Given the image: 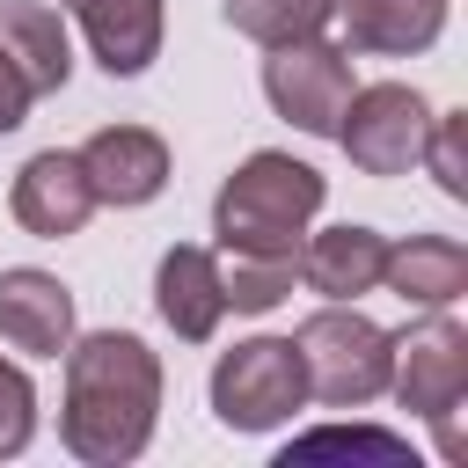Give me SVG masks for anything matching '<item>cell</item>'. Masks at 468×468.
I'll return each mask as SVG.
<instances>
[{
	"label": "cell",
	"mask_w": 468,
	"mask_h": 468,
	"mask_svg": "<svg viewBox=\"0 0 468 468\" xmlns=\"http://www.w3.org/2000/svg\"><path fill=\"white\" fill-rule=\"evenodd\" d=\"M424 132H431V110L410 80L351 88V102L336 117V139H344L351 168H366V176H410V161L424 154Z\"/></svg>",
	"instance_id": "8992f818"
},
{
	"label": "cell",
	"mask_w": 468,
	"mask_h": 468,
	"mask_svg": "<svg viewBox=\"0 0 468 468\" xmlns=\"http://www.w3.org/2000/svg\"><path fill=\"white\" fill-rule=\"evenodd\" d=\"M417 161H431V176H439V190L446 197H468V168H461V110H431V132H424V154Z\"/></svg>",
	"instance_id": "ffe728a7"
},
{
	"label": "cell",
	"mask_w": 468,
	"mask_h": 468,
	"mask_svg": "<svg viewBox=\"0 0 468 468\" xmlns=\"http://www.w3.org/2000/svg\"><path fill=\"white\" fill-rule=\"evenodd\" d=\"M0 51L22 66V80L37 95H58L66 73H73V44H66V22L37 0H0Z\"/></svg>",
	"instance_id": "2e32d148"
},
{
	"label": "cell",
	"mask_w": 468,
	"mask_h": 468,
	"mask_svg": "<svg viewBox=\"0 0 468 468\" xmlns=\"http://www.w3.org/2000/svg\"><path fill=\"white\" fill-rule=\"evenodd\" d=\"M7 205H15L22 234H37V241H66V234H80L88 212H95V190H88L80 154H66V146L29 154V161L15 168V197H7Z\"/></svg>",
	"instance_id": "ba28073f"
},
{
	"label": "cell",
	"mask_w": 468,
	"mask_h": 468,
	"mask_svg": "<svg viewBox=\"0 0 468 468\" xmlns=\"http://www.w3.org/2000/svg\"><path fill=\"white\" fill-rule=\"evenodd\" d=\"M380 256H388V241H380L373 227L344 219V227L300 234V249H292V278H307V292H322V300H358V292L380 285Z\"/></svg>",
	"instance_id": "8fae6325"
},
{
	"label": "cell",
	"mask_w": 468,
	"mask_h": 468,
	"mask_svg": "<svg viewBox=\"0 0 468 468\" xmlns=\"http://www.w3.org/2000/svg\"><path fill=\"white\" fill-rule=\"evenodd\" d=\"M329 22H344V51L410 58V51L439 44V29H446V0H336Z\"/></svg>",
	"instance_id": "7c38bea8"
},
{
	"label": "cell",
	"mask_w": 468,
	"mask_h": 468,
	"mask_svg": "<svg viewBox=\"0 0 468 468\" xmlns=\"http://www.w3.org/2000/svg\"><path fill=\"white\" fill-rule=\"evenodd\" d=\"M80 168H88L95 205H146V197H161V183H168V146H161V132H146V124H102V132L80 146Z\"/></svg>",
	"instance_id": "9c48e42d"
},
{
	"label": "cell",
	"mask_w": 468,
	"mask_h": 468,
	"mask_svg": "<svg viewBox=\"0 0 468 468\" xmlns=\"http://www.w3.org/2000/svg\"><path fill=\"white\" fill-rule=\"evenodd\" d=\"M307 402V373L292 336H249L212 366V417L227 431H271Z\"/></svg>",
	"instance_id": "277c9868"
},
{
	"label": "cell",
	"mask_w": 468,
	"mask_h": 468,
	"mask_svg": "<svg viewBox=\"0 0 468 468\" xmlns=\"http://www.w3.org/2000/svg\"><path fill=\"white\" fill-rule=\"evenodd\" d=\"M388 329L373 314H358L351 300H329L322 314H307L292 329V351H300V373H307V395L329 402V410H366L373 395H388Z\"/></svg>",
	"instance_id": "3957f363"
},
{
	"label": "cell",
	"mask_w": 468,
	"mask_h": 468,
	"mask_svg": "<svg viewBox=\"0 0 468 468\" xmlns=\"http://www.w3.org/2000/svg\"><path fill=\"white\" fill-rule=\"evenodd\" d=\"M161 417V358L132 329H95L66 344V402H58V439L88 468L139 461Z\"/></svg>",
	"instance_id": "6da1fadb"
},
{
	"label": "cell",
	"mask_w": 468,
	"mask_h": 468,
	"mask_svg": "<svg viewBox=\"0 0 468 468\" xmlns=\"http://www.w3.org/2000/svg\"><path fill=\"white\" fill-rule=\"evenodd\" d=\"M329 7L336 0H227V29H241L271 51V44H292V37H322Z\"/></svg>",
	"instance_id": "e0dca14e"
},
{
	"label": "cell",
	"mask_w": 468,
	"mask_h": 468,
	"mask_svg": "<svg viewBox=\"0 0 468 468\" xmlns=\"http://www.w3.org/2000/svg\"><path fill=\"white\" fill-rule=\"evenodd\" d=\"M388 388H395V402L410 410V417H439V410H453V402H468V329L446 314V307H431L410 336H395L388 344Z\"/></svg>",
	"instance_id": "52a82bcc"
},
{
	"label": "cell",
	"mask_w": 468,
	"mask_h": 468,
	"mask_svg": "<svg viewBox=\"0 0 468 468\" xmlns=\"http://www.w3.org/2000/svg\"><path fill=\"white\" fill-rule=\"evenodd\" d=\"M292 453H380V461H402L410 446L395 439V431H373V424H329V431H307V439H292Z\"/></svg>",
	"instance_id": "44dd1931"
},
{
	"label": "cell",
	"mask_w": 468,
	"mask_h": 468,
	"mask_svg": "<svg viewBox=\"0 0 468 468\" xmlns=\"http://www.w3.org/2000/svg\"><path fill=\"white\" fill-rule=\"evenodd\" d=\"M263 95L285 124L314 132V139H336V117L351 102V51L344 44H322V37H292V44H271L263 58Z\"/></svg>",
	"instance_id": "5b68a950"
},
{
	"label": "cell",
	"mask_w": 468,
	"mask_h": 468,
	"mask_svg": "<svg viewBox=\"0 0 468 468\" xmlns=\"http://www.w3.org/2000/svg\"><path fill=\"white\" fill-rule=\"evenodd\" d=\"M380 285L402 292L410 307H453L468 292V249L453 234H410V241H388L380 256Z\"/></svg>",
	"instance_id": "9a60e30c"
},
{
	"label": "cell",
	"mask_w": 468,
	"mask_h": 468,
	"mask_svg": "<svg viewBox=\"0 0 468 468\" xmlns=\"http://www.w3.org/2000/svg\"><path fill=\"white\" fill-rule=\"evenodd\" d=\"M0 336L29 358H58L73 344V292L51 278V271H0Z\"/></svg>",
	"instance_id": "30bf717a"
},
{
	"label": "cell",
	"mask_w": 468,
	"mask_h": 468,
	"mask_svg": "<svg viewBox=\"0 0 468 468\" xmlns=\"http://www.w3.org/2000/svg\"><path fill=\"white\" fill-rule=\"evenodd\" d=\"M219 292H227L234 314H271L292 292V256H234L219 271Z\"/></svg>",
	"instance_id": "ac0fdd59"
},
{
	"label": "cell",
	"mask_w": 468,
	"mask_h": 468,
	"mask_svg": "<svg viewBox=\"0 0 468 468\" xmlns=\"http://www.w3.org/2000/svg\"><path fill=\"white\" fill-rule=\"evenodd\" d=\"M29 102H37V88L22 80V66L0 51V132H15L22 117H29Z\"/></svg>",
	"instance_id": "7402d4cb"
},
{
	"label": "cell",
	"mask_w": 468,
	"mask_h": 468,
	"mask_svg": "<svg viewBox=\"0 0 468 468\" xmlns=\"http://www.w3.org/2000/svg\"><path fill=\"white\" fill-rule=\"evenodd\" d=\"M154 307H161V322H168L183 344H205V336L219 329V314H227L219 263H212L205 249L176 241V249L161 256V271H154Z\"/></svg>",
	"instance_id": "4fadbf2b"
},
{
	"label": "cell",
	"mask_w": 468,
	"mask_h": 468,
	"mask_svg": "<svg viewBox=\"0 0 468 468\" xmlns=\"http://www.w3.org/2000/svg\"><path fill=\"white\" fill-rule=\"evenodd\" d=\"M73 22L88 29V51L102 73L132 80L161 51V0H73Z\"/></svg>",
	"instance_id": "5bb4252c"
},
{
	"label": "cell",
	"mask_w": 468,
	"mask_h": 468,
	"mask_svg": "<svg viewBox=\"0 0 468 468\" xmlns=\"http://www.w3.org/2000/svg\"><path fill=\"white\" fill-rule=\"evenodd\" d=\"M322 197H329L322 168L263 146V154H249V161L219 183V197H212V234H219L227 256H292L300 234H307V219L322 212Z\"/></svg>",
	"instance_id": "7a4b0ae2"
},
{
	"label": "cell",
	"mask_w": 468,
	"mask_h": 468,
	"mask_svg": "<svg viewBox=\"0 0 468 468\" xmlns=\"http://www.w3.org/2000/svg\"><path fill=\"white\" fill-rule=\"evenodd\" d=\"M29 431H37V388H29V373H22V366H7V358H0V461H7V453H22V446H29Z\"/></svg>",
	"instance_id": "d6986e66"
}]
</instances>
